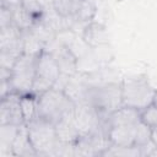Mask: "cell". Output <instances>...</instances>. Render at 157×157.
Listing matches in <instances>:
<instances>
[{
    "label": "cell",
    "mask_w": 157,
    "mask_h": 157,
    "mask_svg": "<svg viewBox=\"0 0 157 157\" xmlns=\"http://www.w3.org/2000/svg\"><path fill=\"white\" fill-rule=\"evenodd\" d=\"M21 4H22V0H1V6H6L9 9H12Z\"/></svg>",
    "instance_id": "27"
},
{
    "label": "cell",
    "mask_w": 157,
    "mask_h": 157,
    "mask_svg": "<svg viewBox=\"0 0 157 157\" xmlns=\"http://www.w3.org/2000/svg\"><path fill=\"white\" fill-rule=\"evenodd\" d=\"M81 39L86 45L91 48H98L110 43V34L105 25L91 21L83 27Z\"/></svg>",
    "instance_id": "9"
},
{
    "label": "cell",
    "mask_w": 157,
    "mask_h": 157,
    "mask_svg": "<svg viewBox=\"0 0 157 157\" xmlns=\"http://www.w3.org/2000/svg\"><path fill=\"white\" fill-rule=\"evenodd\" d=\"M12 151L15 156H38L34 147L31 144L27 124H22L18 128V132L12 144Z\"/></svg>",
    "instance_id": "14"
},
{
    "label": "cell",
    "mask_w": 157,
    "mask_h": 157,
    "mask_svg": "<svg viewBox=\"0 0 157 157\" xmlns=\"http://www.w3.org/2000/svg\"><path fill=\"white\" fill-rule=\"evenodd\" d=\"M43 49H45V44L38 40L31 32L23 31V53L38 55Z\"/></svg>",
    "instance_id": "21"
},
{
    "label": "cell",
    "mask_w": 157,
    "mask_h": 157,
    "mask_svg": "<svg viewBox=\"0 0 157 157\" xmlns=\"http://www.w3.org/2000/svg\"><path fill=\"white\" fill-rule=\"evenodd\" d=\"M20 102H21V109L23 113L25 121L28 123L32 119H34L36 114H37V97L33 96L32 93L23 94V96H21Z\"/></svg>",
    "instance_id": "19"
},
{
    "label": "cell",
    "mask_w": 157,
    "mask_h": 157,
    "mask_svg": "<svg viewBox=\"0 0 157 157\" xmlns=\"http://www.w3.org/2000/svg\"><path fill=\"white\" fill-rule=\"evenodd\" d=\"M136 125L109 126L107 134H108V139H109L110 144L114 146H120V147L134 146Z\"/></svg>",
    "instance_id": "12"
},
{
    "label": "cell",
    "mask_w": 157,
    "mask_h": 157,
    "mask_svg": "<svg viewBox=\"0 0 157 157\" xmlns=\"http://www.w3.org/2000/svg\"><path fill=\"white\" fill-rule=\"evenodd\" d=\"M45 49L49 50L52 53V55L54 56V59L56 60L61 74L74 76L78 72V69H77L78 59L74 54L70 45H67L66 43H64L56 38L53 43L47 45Z\"/></svg>",
    "instance_id": "7"
},
{
    "label": "cell",
    "mask_w": 157,
    "mask_h": 157,
    "mask_svg": "<svg viewBox=\"0 0 157 157\" xmlns=\"http://www.w3.org/2000/svg\"><path fill=\"white\" fill-rule=\"evenodd\" d=\"M150 157H157V147H155L152 151H151V153L148 155Z\"/></svg>",
    "instance_id": "29"
},
{
    "label": "cell",
    "mask_w": 157,
    "mask_h": 157,
    "mask_svg": "<svg viewBox=\"0 0 157 157\" xmlns=\"http://www.w3.org/2000/svg\"><path fill=\"white\" fill-rule=\"evenodd\" d=\"M11 11H12L13 25L17 28H20L21 31H28V29H31L34 26L36 20L26 11V9L22 6V4L12 7Z\"/></svg>",
    "instance_id": "17"
},
{
    "label": "cell",
    "mask_w": 157,
    "mask_h": 157,
    "mask_svg": "<svg viewBox=\"0 0 157 157\" xmlns=\"http://www.w3.org/2000/svg\"><path fill=\"white\" fill-rule=\"evenodd\" d=\"M22 6L36 20V22H39L43 20L45 9L39 0H22Z\"/></svg>",
    "instance_id": "23"
},
{
    "label": "cell",
    "mask_w": 157,
    "mask_h": 157,
    "mask_svg": "<svg viewBox=\"0 0 157 157\" xmlns=\"http://www.w3.org/2000/svg\"><path fill=\"white\" fill-rule=\"evenodd\" d=\"M21 94L11 92L6 97L1 98L0 103V125L13 124L22 125L25 124L23 113L21 109Z\"/></svg>",
    "instance_id": "8"
},
{
    "label": "cell",
    "mask_w": 157,
    "mask_h": 157,
    "mask_svg": "<svg viewBox=\"0 0 157 157\" xmlns=\"http://www.w3.org/2000/svg\"><path fill=\"white\" fill-rule=\"evenodd\" d=\"M151 135H152V128L140 120L137 123L136 130H135V142H134V146L140 147V146L150 142L151 141Z\"/></svg>",
    "instance_id": "22"
},
{
    "label": "cell",
    "mask_w": 157,
    "mask_h": 157,
    "mask_svg": "<svg viewBox=\"0 0 157 157\" xmlns=\"http://www.w3.org/2000/svg\"><path fill=\"white\" fill-rule=\"evenodd\" d=\"M72 121L81 135L92 134L103 125L96 109L86 101L75 104Z\"/></svg>",
    "instance_id": "6"
},
{
    "label": "cell",
    "mask_w": 157,
    "mask_h": 157,
    "mask_svg": "<svg viewBox=\"0 0 157 157\" xmlns=\"http://www.w3.org/2000/svg\"><path fill=\"white\" fill-rule=\"evenodd\" d=\"M13 25L12 21V11L6 6H0V28Z\"/></svg>",
    "instance_id": "26"
},
{
    "label": "cell",
    "mask_w": 157,
    "mask_h": 157,
    "mask_svg": "<svg viewBox=\"0 0 157 157\" xmlns=\"http://www.w3.org/2000/svg\"><path fill=\"white\" fill-rule=\"evenodd\" d=\"M75 104L76 103L72 102L64 91L53 87L37 97L36 117L43 118L55 125L60 119L74 114Z\"/></svg>",
    "instance_id": "2"
},
{
    "label": "cell",
    "mask_w": 157,
    "mask_h": 157,
    "mask_svg": "<svg viewBox=\"0 0 157 157\" xmlns=\"http://www.w3.org/2000/svg\"><path fill=\"white\" fill-rule=\"evenodd\" d=\"M20 125L5 124L0 125V157L15 156L12 151V144L18 132Z\"/></svg>",
    "instance_id": "15"
},
{
    "label": "cell",
    "mask_w": 157,
    "mask_h": 157,
    "mask_svg": "<svg viewBox=\"0 0 157 157\" xmlns=\"http://www.w3.org/2000/svg\"><path fill=\"white\" fill-rule=\"evenodd\" d=\"M140 121V110L136 108L121 105L117 110L109 114L104 124L109 126H120V125H136Z\"/></svg>",
    "instance_id": "11"
},
{
    "label": "cell",
    "mask_w": 157,
    "mask_h": 157,
    "mask_svg": "<svg viewBox=\"0 0 157 157\" xmlns=\"http://www.w3.org/2000/svg\"><path fill=\"white\" fill-rule=\"evenodd\" d=\"M140 120L151 128L156 126L157 125V108L153 104H150L148 107L140 110Z\"/></svg>",
    "instance_id": "25"
},
{
    "label": "cell",
    "mask_w": 157,
    "mask_h": 157,
    "mask_svg": "<svg viewBox=\"0 0 157 157\" xmlns=\"http://www.w3.org/2000/svg\"><path fill=\"white\" fill-rule=\"evenodd\" d=\"M152 104L157 108V90L155 91V96H153V102H152Z\"/></svg>",
    "instance_id": "30"
},
{
    "label": "cell",
    "mask_w": 157,
    "mask_h": 157,
    "mask_svg": "<svg viewBox=\"0 0 157 157\" xmlns=\"http://www.w3.org/2000/svg\"><path fill=\"white\" fill-rule=\"evenodd\" d=\"M26 124L28 128L31 144L34 147L37 155L55 156V148L59 142L55 134V125L39 117H36Z\"/></svg>",
    "instance_id": "4"
},
{
    "label": "cell",
    "mask_w": 157,
    "mask_h": 157,
    "mask_svg": "<svg viewBox=\"0 0 157 157\" xmlns=\"http://www.w3.org/2000/svg\"><path fill=\"white\" fill-rule=\"evenodd\" d=\"M151 140L153 141V144L157 146V125L152 128V135H151Z\"/></svg>",
    "instance_id": "28"
},
{
    "label": "cell",
    "mask_w": 157,
    "mask_h": 157,
    "mask_svg": "<svg viewBox=\"0 0 157 157\" xmlns=\"http://www.w3.org/2000/svg\"><path fill=\"white\" fill-rule=\"evenodd\" d=\"M37 56L34 54L22 53L16 60L13 67L11 69L10 83L12 91L23 96L32 91L33 80L36 77V64Z\"/></svg>",
    "instance_id": "5"
},
{
    "label": "cell",
    "mask_w": 157,
    "mask_h": 157,
    "mask_svg": "<svg viewBox=\"0 0 157 157\" xmlns=\"http://www.w3.org/2000/svg\"><path fill=\"white\" fill-rule=\"evenodd\" d=\"M85 101L96 109L101 120L105 121L110 113L123 105L121 83L107 82L102 85L88 86Z\"/></svg>",
    "instance_id": "1"
},
{
    "label": "cell",
    "mask_w": 157,
    "mask_h": 157,
    "mask_svg": "<svg viewBox=\"0 0 157 157\" xmlns=\"http://www.w3.org/2000/svg\"><path fill=\"white\" fill-rule=\"evenodd\" d=\"M96 12H97V6L94 5V2L92 0H83L78 12L72 18H74V21H77V22L86 25L94 18Z\"/></svg>",
    "instance_id": "20"
},
{
    "label": "cell",
    "mask_w": 157,
    "mask_h": 157,
    "mask_svg": "<svg viewBox=\"0 0 157 157\" xmlns=\"http://www.w3.org/2000/svg\"><path fill=\"white\" fill-rule=\"evenodd\" d=\"M123 105L142 110L153 102L155 88L150 85L147 76L134 75L126 76L121 81Z\"/></svg>",
    "instance_id": "3"
},
{
    "label": "cell",
    "mask_w": 157,
    "mask_h": 157,
    "mask_svg": "<svg viewBox=\"0 0 157 157\" xmlns=\"http://www.w3.org/2000/svg\"><path fill=\"white\" fill-rule=\"evenodd\" d=\"M72 115L65 117L55 124L56 139L61 144H75L81 136L80 131L72 121Z\"/></svg>",
    "instance_id": "13"
},
{
    "label": "cell",
    "mask_w": 157,
    "mask_h": 157,
    "mask_svg": "<svg viewBox=\"0 0 157 157\" xmlns=\"http://www.w3.org/2000/svg\"><path fill=\"white\" fill-rule=\"evenodd\" d=\"M82 2L83 0H53L52 7L63 17H74L78 12Z\"/></svg>",
    "instance_id": "16"
},
{
    "label": "cell",
    "mask_w": 157,
    "mask_h": 157,
    "mask_svg": "<svg viewBox=\"0 0 157 157\" xmlns=\"http://www.w3.org/2000/svg\"><path fill=\"white\" fill-rule=\"evenodd\" d=\"M53 87H54V82H52V81H49V80H47V78H44V77H40V76H37V75H36L34 80H33V85H32V91H31V93H32L33 96L38 97V96L43 94L44 92L49 91V90L53 88Z\"/></svg>",
    "instance_id": "24"
},
{
    "label": "cell",
    "mask_w": 157,
    "mask_h": 157,
    "mask_svg": "<svg viewBox=\"0 0 157 157\" xmlns=\"http://www.w3.org/2000/svg\"><path fill=\"white\" fill-rule=\"evenodd\" d=\"M29 32L38 39L40 40L42 43L47 45H49L50 43H53L56 38H58V33L50 27L48 26L44 21H39V22H36L34 26L29 29Z\"/></svg>",
    "instance_id": "18"
},
{
    "label": "cell",
    "mask_w": 157,
    "mask_h": 157,
    "mask_svg": "<svg viewBox=\"0 0 157 157\" xmlns=\"http://www.w3.org/2000/svg\"><path fill=\"white\" fill-rule=\"evenodd\" d=\"M36 75L44 77L52 82H56L58 78L61 75V71L59 69V65L52 53L47 49H43L38 56H37V64H36Z\"/></svg>",
    "instance_id": "10"
}]
</instances>
